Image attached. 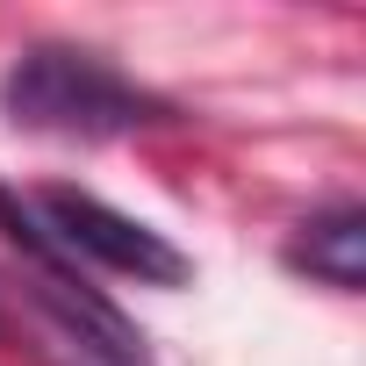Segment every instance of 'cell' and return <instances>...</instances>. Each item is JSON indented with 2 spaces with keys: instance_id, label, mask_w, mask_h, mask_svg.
<instances>
[{
  "instance_id": "obj_1",
  "label": "cell",
  "mask_w": 366,
  "mask_h": 366,
  "mask_svg": "<svg viewBox=\"0 0 366 366\" xmlns=\"http://www.w3.org/2000/svg\"><path fill=\"white\" fill-rule=\"evenodd\" d=\"M0 108L36 137H72V144H108V137L179 122L165 94H151L115 58L79 51V44H29L0 79Z\"/></svg>"
},
{
  "instance_id": "obj_2",
  "label": "cell",
  "mask_w": 366,
  "mask_h": 366,
  "mask_svg": "<svg viewBox=\"0 0 366 366\" xmlns=\"http://www.w3.org/2000/svg\"><path fill=\"white\" fill-rule=\"evenodd\" d=\"M22 202H29V216L51 230V244H58L65 259H79V266H101V273L137 280V287H187V280H194V259L179 252L165 230H151V223L108 209L101 194L36 187V194H22Z\"/></svg>"
},
{
  "instance_id": "obj_3",
  "label": "cell",
  "mask_w": 366,
  "mask_h": 366,
  "mask_svg": "<svg viewBox=\"0 0 366 366\" xmlns=\"http://www.w3.org/2000/svg\"><path fill=\"white\" fill-rule=\"evenodd\" d=\"M287 266L309 273V280H323V287H337V295H359V287H366V209H359V202L316 209V216L295 230Z\"/></svg>"
}]
</instances>
